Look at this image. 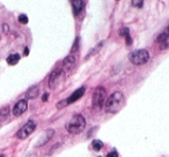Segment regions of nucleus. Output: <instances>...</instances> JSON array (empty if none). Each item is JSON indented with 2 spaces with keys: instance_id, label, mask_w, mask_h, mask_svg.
I'll use <instances>...</instances> for the list:
<instances>
[{
  "instance_id": "14",
  "label": "nucleus",
  "mask_w": 169,
  "mask_h": 157,
  "mask_svg": "<svg viewBox=\"0 0 169 157\" xmlns=\"http://www.w3.org/2000/svg\"><path fill=\"white\" fill-rule=\"evenodd\" d=\"M19 60H20V54L14 53V54H11L7 58V64L11 65V66H14V65H16L17 62H19Z\"/></svg>"
},
{
  "instance_id": "8",
  "label": "nucleus",
  "mask_w": 169,
  "mask_h": 157,
  "mask_svg": "<svg viewBox=\"0 0 169 157\" xmlns=\"http://www.w3.org/2000/svg\"><path fill=\"white\" fill-rule=\"evenodd\" d=\"M71 4H72V9L74 15H79L83 11L84 6H86V3L82 1V0H73V1H71Z\"/></svg>"
},
{
  "instance_id": "9",
  "label": "nucleus",
  "mask_w": 169,
  "mask_h": 157,
  "mask_svg": "<svg viewBox=\"0 0 169 157\" xmlns=\"http://www.w3.org/2000/svg\"><path fill=\"white\" fill-rule=\"evenodd\" d=\"M84 87H81V88H79L78 90H75L72 95L66 100V102H67V104H71V103H73V102H75V101H78L79 98H81L82 97V95L84 94Z\"/></svg>"
},
{
  "instance_id": "18",
  "label": "nucleus",
  "mask_w": 169,
  "mask_h": 157,
  "mask_svg": "<svg viewBox=\"0 0 169 157\" xmlns=\"http://www.w3.org/2000/svg\"><path fill=\"white\" fill-rule=\"evenodd\" d=\"M19 22L22 23V24H27V23H28V17H27V15L21 14V15L19 16Z\"/></svg>"
},
{
  "instance_id": "12",
  "label": "nucleus",
  "mask_w": 169,
  "mask_h": 157,
  "mask_svg": "<svg viewBox=\"0 0 169 157\" xmlns=\"http://www.w3.org/2000/svg\"><path fill=\"white\" fill-rule=\"evenodd\" d=\"M38 94H40V89H38L37 87H32V88H29V90L27 91L25 97H27V98H29V100H32V98H36V97L38 96Z\"/></svg>"
},
{
  "instance_id": "1",
  "label": "nucleus",
  "mask_w": 169,
  "mask_h": 157,
  "mask_svg": "<svg viewBox=\"0 0 169 157\" xmlns=\"http://www.w3.org/2000/svg\"><path fill=\"white\" fill-rule=\"evenodd\" d=\"M124 105V95L121 91H115L108 97L105 102V112L108 113H116Z\"/></svg>"
},
{
  "instance_id": "21",
  "label": "nucleus",
  "mask_w": 169,
  "mask_h": 157,
  "mask_svg": "<svg viewBox=\"0 0 169 157\" xmlns=\"http://www.w3.org/2000/svg\"><path fill=\"white\" fill-rule=\"evenodd\" d=\"M132 5L135 6V7H143L144 1H132Z\"/></svg>"
},
{
  "instance_id": "10",
  "label": "nucleus",
  "mask_w": 169,
  "mask_h": 157,
  "mask_svg": "<svg viewBox=\"0 0 169 157\" xmlns=\"http://www.w3.org/2000/svg\"><path fill=\"white\" fill-rule=\"evenodd\" d=\"M75 62H76V57H75L74 54L67 55V57L64 59V62H63L64 68H65V69H71V68L75 65Z\"/></svg>"
},
{
  "instance_id": "3",
  "label": "nucleus",
  "mask_w": 169,
  "mask_h": 157,
  "mask_svg": "<svg viewBox=\"0 0 169 157\" xmlns=\"http://www.w3.org/2000/svg\"><path fill=\"white\" fill-rule=\"evenodd\" d=\"M129 60L137 66L144 65L150 60V53L147 50H137L129 54Z\"/></svg>"
},
{
  "instance_id": "13",
  "label": "nucleus",
  "mask_w": 169,
  "mask_h": 157,
  "mask_svg": "<svg viewBox=\"0 0 169 157\" xmlns=\"http://www.w3.org/2000/svg\"><path fill=\"white\" fill-rule=\"evenodd\" d=\"M168 37H169V25L162 31V33L158 36V38H156V41L159 42V43H164L167 39H168Z\"/></svg>"
},
{
  "instance_id": "4",
  "label": "nucleus",
  "mask_w": 169,
  "mask_h": 157,
  "mask_svg": "<svg viewBox=\"0 0 169 157\" xmlns=\"http://www.w3.org/2000/svg\"><path fill=\"white\" fill-rule=\"evenodd\" d=\"M107 98V90L103 87H97L93 92V108L95 110H100L105 102Z\"/></svg>"
},
{
  "instance_id": "2",
  "label": "nucleus",
  "mask_w": 169,
  "mask_h": 157,
  "mask_svg": "<svg viewBox=\"0 0 169 157\" xmlns=\"http://www.w3.org/2000/svg\"><path fill=\"white\" fill-rule=\"evenodd\" d=\"M84 127H86V120L81 114L73 116L71 120L66 124V130L71 134H79L84 130Z\"/></svg>"
},
{
  "instance_id": "6",
  "label": "nucleus",
  "mask_w": 169,
  "mask_h": 157,
  "mask_svg": "<svg viewBox=\"0 0 169 157\" xmlns=\"http://www.w3.org/2000/svg\"><path fill=\"white\" fill-rule=\"evenodd\" d=\"M62 79H63V69L62 68L54 69L49 76V87L50 88H56L60 83Z\"/></svg>"
},
{
  "instance_id": "11",
  "label": "nucleus",
  "mask_w": 169,
  "mask_h": 157,
  "mask_svg": "<svg viewBox=\"0 0 169 157\" xmlns=\"http://www.w3.org/2000/svg\"><path fill=\"white\" fill-rule=\"evenodd\" d=\"M53 130H46L44 133H43V138L42 139H40V141H38V143H37V147H40V146H43V144H45L51 138H52V135H53Z\"/></svg>"
},
{
  "instance_id": "20",
  "label": "nucleus",
  "mask_w": 169,
  "mask_h": 157,
  "mask_svg": "<svg viewBox=\"0 0 169 157\" xmlns=\"http://www.w3.org/2000/svg\"><path fill=\"white\" fill-rule=\"evenodd\" d=\"M107 157H118V152H117L116 150H112V151H110V152H108V155H107Z\"/></svg>"
},
{
  "instance_id": "16",
  "label": "nucleus",
  "mask_w": 169,
  "mask_h": 157,
  "mask_svg": "<svg viewBox=\"0 0 169 157\" xmlns=\"http://www.w3.org/2000/svg\"><path fill=\"white\" fill-rule=\"evenodd\" d=\"M121 31H122L121 34H122L123 36H125L126 44H127V45H130V44H131V42H132V39H131V36H130V34H129V29H127V28H123Z\"/></svg>"
},
{
  "instance_id": "5",
  "label": "nucleus",
  "mask_w": 169,
  "mask_h": 157,
  "mask_svg": "<svg viewBox=\"0 0 169 157\" xmlns=\"http://www.w3.org/2000/svg\"><path fill=\"white\" fill-rule=\"evenodd\" d=\"M35 128H36V122L33 121V120H29L25 125H23V126L19 130V132H17V134H16L17 139H20V140L27 139L28 136H29V135L35 131Z\"/></svg>"
},
{
  "instance_id": "23",
  "label": "nucleus",
  "mask_w": 169,
  "mask_h": 157,
  "mask_svg": "<svg viewBox=\"0 0 169 157\" xmlns=\"http://www.w3.org/2000/svg\"><path fill=\"white\" fill-rule=\"evenodd\" d=\"M48 97H49V95H48V94H44V95H43V98H42V100H43L44 102H46V101H48Z\"/></svg>"
},
{
  "instance_id": "26",
  "label": "nucleus",
  "mask_w": 169,
  "mask_h": 157,
  "mask_svg": "<svg viewBox=\"0 0 169 157\" xmlns=\"http://www.w3.org/2000/svg\"><path fill=\"white\" fill-rule=\"evenodd\" d=\"M0 157H4V156H3V155H0Z\"/></svg>"
},
{
  "instance_id": "17",
  "label": "nucleus",
  "mask_w": 169,
  "mask_h": 157,
  "mask_svg": "<svg viewBox=\"0 0 169 157\" xmlns=\"http://www.w3.org/2000/svg\"><path fill=\"white\" fill-rule=\"evenodd\" d=\"M102 147H103L102 141H100V140H94V141H93V149H94V150L99 151V150H101Z\"/></svg>"
},
{
  "instance_id": "25",
  "label": "nucleus",
  "mask_w": 169,
  "mask_h": 157,
  "mask_svg": "<svg viewBox=\"0 0 169 157\" xmlns=\"http://www.w3.org/2000/svg\"><path fill=\"white\" fill-rule=\"evenodd\" d=\"M4 30H5V31H7V30H8V27H7L6 24H4Z\"/></svg>"
},
{
  "instance_id": "19",
  "label": "nucleus",
  "mask_w": 169,
  "mask_h": 157,
  "mask_svg": "<svg viewBox=\"0 0 169 157\" xmlns=\"http://www.w3.org/2000/svg\"><path fill=\"white\" fill-rule=\"evenodd\" d=\"M102 44H103V42H101V43H100V44H99V45H97V46H96L95 49H93V50L91 51V53H89L88 55H86V59H87V58H89V57H91V55H92V54H93L94 52H97V50H100V49H101V46H102Z\"/></svg>"
},
{
  "instance_id": "22",
  "label": "nucleus",
  "mask_w": 169,
  "mask_h": 157,
  "mask_svg": "<svg viewBox=\"0 0 169 157\" xmlns=\"http://www.w3.org/2000/svg\"><path fill=\"white\" fill-rule=\"evenodd\" d=\"M66 104H67V102H66V101H63V102H60V103L57 104V108H58V109L64 108V105H66Z\"/></svg>"
},
{
  "instance_id": "24",
  "label": "nucleus",
  "mask_w": 169,
  "mask_h": 157,
  "mask_svg": "<svg viewBox=\"0 0 169 157\" xmlns=\"http://www.w3.org/2000/svg\"><path fill=\"white\" fill-rule=\"evenodd\" d=\"M28 54H29V49L24 47V55H28Z\"/></svg>"
},
{
  "instance_id": "15",
  "label": "nucleus",
  "mask_w": 169,
  "mask_h": 157,
  "mask_svg": "<svg viewBox=\"0 0 169 157\" xmlns=\"http://www.w3.org/2000/svg\"><path fill=\"white\" fill-rule=\"evenodd\" d=\"M9 116V108L4 106L0 109V121H5Z\"/></svg>"
},
{
  "instance_id": "7",
  "label": "nucleus",
  "mask_w": 169,
  "mask_h": 157,
  "mask_svg": "<svg viewBox=\"0 0 169 157\" xmlns=\"http://www.w3.org/2000/svg\"><path fill=\"white\" fill-rule=\"evenodd\" d=\"M27 109H28V102H27V100H21V101H19L14 105V108H13V114L14 116H20L23 112H25Z\"/></svg>"
}]
</instances>
